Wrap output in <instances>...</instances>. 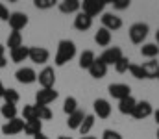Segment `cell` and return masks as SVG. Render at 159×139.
I'll return each mask as SVG.
<instances>
[{"label":"cell","mask_w":159,"mask_h":139,"mask_svg":"<svg viewBox=\"0 0 159 139\" xmlns=\"http://www.w3.org/2000/svg\"><path fill=\"white\" fill-rule=\"evenodd\" d=\"M93 108H94V115H98L100 119H107L111 115V104L106 98H96Z\"/></svg>","instance_id":"cell-13"},{"label":"cell","mask_w":159,"mask_h":139,"mask_svg":"<svg viewBox=\"0 0 159 139\" xmlns=\"http://www.w3.org/2000/svg\"><path fill=\"white\" fill-rule=\"evenodd\" d=\"M43 132V123L39 119H34V121H24V134L28 136H37Z\"/></svg>","instance_id":"cell-22"},{"label":"cell","mask_w":159,"mask_h":139,"mask_svg":"<svg viewBox=\"0 0 159 139\" xmlns=\"http://www.w3.org/2000/svg\"><path fill=\"white\" fill-rule=\"evenodd\" d=\"M0 113H2V117H4L6 121H13V119H17V106L4 102V106L0 108Z\"/></svg>","instance_id":"cell-27"},{"label":"cell","mask_w":159,"mask_h":139,"mask_svg":"<svg viewBox=\"0 0 159 139\" xmlns=\"http://www.w3.org/2000/svg\"><path fill=\"white\" fill-rule=\"evenodd\" d=\"M152 113H154L152 104H150L148 100H141V102H137V104H135V109H133L131 117H133V119H137V121H143V119L150 117Z\"/></svg>","instance_id":"cell-6"},{"label":"cell","mask_w":159,"mask_h":139,"mask_svg":"<svg viewBox=\"0 0 159 139\" xmlns=\"http://www.w3.org/2000/svg\"><path fill=\"white\" fill-rule=\"evenodd\" d=\"M57 7H59V11L61 13H80V9H81V2L80 0H61L59 4H57Z\"/></svg>","instance_id":"cell-17"},{"label":"cell","mask_w":159,"mask_h":139,"mask_svg":"<svg viewBox=\"0 0 159 139\" xmlns=\"http://www.w3.org/2000/svg\"><path fill=\"white\" fill-rule=\"evenodd\" d=\"M93 126H94V115H85V119H83V123H81V126H80V134H81V137L83 136H87L91 130H93Z\"/></svg>","instance_id":"cell-29"},{"label":"cell","mask_w":159,"mask_h":139,"mask_svg":"<svg viewBox=\"0 0 159 139\" xmlns=\"http://www.w3.org/2000/svg\"><path fill=\"white\" fill-rule=\"evenodd\" d=\"M6 46L9 48V52L15 50V48H19V46H22V35H20V32H11V34L7 35Z\"/></svg>","instance_id":"cell-26"},{"label":"cell","mask_w":159,"mask_h":139,"mask_svg":"<svg viewBox=\"0 0 159 139\" xmlns=\"http://www.w3.org/2000/svg\"><path fill=\"white\" fill-rule=\"evenodd\" d=\"M141 54L148 59H156L159 56V46L156 43H146V45L141 46Z\"/></svg>","instance_id":"cell-25"},{"label":"cell","mask_w":159,"mask_h":139,"mask_svg":"<svg viewBox=\"0 0 159 139\" xmlns=\"http://www.w3.org/2000/svg\"><path fill=\"white\" fill-rule=\"evenodd\" d=\"M102 139H122V136H120L117 130H104Z\"/></svg>","instance_id":"cell-36"},{"label":"cell","mask_w":159,"mask_h":139,"mask_svg":"<svg viewBox=\"0 0 159 139\" xmlns=\"http://www.w3.org/2000/svg\"><path fill=\"white\" fill-rule=\"evenodd\" d=\"M37 119V108L35 104H26L22 108V121H34Z\"/></svg>","instance_id":"cell-30"},{"label":"cell","mask_w":159,"mask_h":139,"mask_svg":"<svg viewBox=\"0 0 159 139\" xmlns=\"http://www.w3.org/2000/svg\"><path fill=\"white\" fill-rule=\"evenodd\" d=\"M113 67H115V71H117V72H120V74H122V72H126V71L129 69V59H128L126 56H122V58H120V59L115 63V65H113Z\"/></svg>","instance_id":"cell-34"},{"label":"cell","mask_w":159,"mask_h":139,"mask_svg":"<svg viewBox=\"0 0 159 139\" xmlns=\"http://www.w3.org/2000/svg\"><path fill=\"white\" fill-rule=\"evenodd\" d=\"M57 139H72V137H70V136H59Z\"/></svg>","instance_id":"cell-44"},{"label":"cell","mask_w":159,"mask_h":139,"mask_svg":"<svg viewBox=\"0 0 159 139\" xmlns=\"http://www.w3.org/2000/svg\"><path fill=\"white\" fill-rule=\"evenodd\" d=\"M96 59V56H94V52L93 50H83L81 54H80V61L78 65L81 67V69H87L89 71V67L93 65V61Z\"/></svg>","instance_id":"cell-24"},{"label":"cell","mask_w":159,"mask_h":139,"mask_svg":"<svg viewBox=\"0 0 159 139\" xmlns=\"http://www.w3.org/2000/svg\"><path fill=\"white\" fill-rule=\"evenodd\" d=\"M135 104H137V100L129 95L128 98H122L119 102V111L122 115H131L133 113V109H135Z\"/></svg>","instance_id":"cell-19"},{"label":"cell","mask_w":159,"mask_h":139,"mask_svg":"<svg viewBox=\"0 0 159 139\" xmlns=\"http://www.w3.org/2000/svg\"><path fill=\"white\" fill-rule=\"evenodd\" d=\"M154 119H156V123H157V124H159V109H157V111H156V113H154Z\"/></svg>","instance_id":"cell-42"},{"label":"cell","mask_w":159,"mask_h":139,"mask_svg":"<svg viewBox=\"0 0 159 139\" xmlns=\"http://www.w3.org/2000/svg\"><path fill=\"white\" fill-rule=\"evenodd\" d=\"M9 15H11V13L7 11V7H6L4 4H0V21H6V22H7V21H9Z\"/></svg>","instance_id":"cell-38"},{"label":"cell","mask_w":159,"mask_h":139,"mask_svg":"<svg viewBox=\"0 0 159 139\" xmlns=\"http://www.w3.org/2000/svg\"><path fill=\"white\" fill-rule=\"evenodd\" d=\"M143 67V71H144V76L146 78H157L159 76V61L156 59H150V61H146V63H143L141 65Z\"/></svg>","instance_id":"cell-18"},{"label":"cell","mask_w":159,"mask_h":139,"mask_svg":"<svg viewBox=\"0 0 159 139\" xmlns=\"http://www.w3.org/2000/svg\"><path fill=\"white\" fill-rule=\"evenodd\" d=\"M6 65H7V59H6V58L2 56V58H0V69H4Z\"/></svg>","instance_id":"cell-39"},{"label":"cell","mask_w":159,"mask_h":139,"mask_svg":"<svg viewBox=\"0 0 159 139\" xmlns=\"http://www.w3.org/2000/svg\"><path fill=\"white\" fill-rule=\"evenodd\" d=\"M4 91H6V87H4V84H2V80H0V98L4 96Z\"/></svg>","instance_id":"cell-41"},{"label":"cell","mask_w":159,"mask_h":139,"mask_svg":"<svg viewBox=\"0 0 159 139\" xmlns=\"http://www.w3.org/2000/svg\"><path fill=\"white\" fill-rule=\"evenodd\" d=\"M129 4H131L129 0H113V7H115V9H120V11H122V9H128Z\"/></svg>","instance_id":"cell-37"},{"label":"cell","mask_w":159,"mask_h":139,"mask_svg":"<svg viewBox=\"0 0 159 139\" xmlns=\"http://www.w3.org/2000/svg\"><path fill=\"white\" fill-rule=\"evenodd\" d=\"M37 80H39L41 89H54V84H56V72L52 67H44L37 74Z\"/></svg>","instance_id":"cell-4"},{"label":"cell","mask_w":159,"mask_h":139,"mask_svg":"<svg viewBox=\"0 0 159 139\" xmlns=\"http://www.w3.org/2000/svg\"><path fill=\"white\" fill-rule=\"evenodd\" d=\"M15 78H17V82H20V84H34V82H37V72L32 69V67H20L17 72H15Z\"/></svg>","instance_id":"cell-9"},{"label":"cell","mask_w":159,"mask_h":139,"mask_svg":"<svg viewBox=\"0 0 159 139\" xmlns=\"http://www.w3.org/2000/svg\"><path fill=\"white\" fill-rule=\"evenodd\" d=\"M35 108H37V119H39L41 123L52 119V109H50L48 106H37V104H35Z\"/></svg>","instance_id":"cell-32"},{"label":"cell","mask_w":159,"mask_h":139,"mask_svg":"<svg viewBox=\"0 0 159 139\" xmlns=\"http://www.w3.org/2000/svg\"><path fill=\"white\" fill-rule=\"evenodd\" d=\"M157 139H159V130H157Z\"/></svg>","instance_id":"cell-47"},{"label":"cell","mask_w":159,"mask_h":139,"mask_svg":"<svg viewBox=\"0 0 159 139\" xmlns=\"http://www.w3.org/2000/svg\"><path fill=\"white\" fill-rule=\"evenodd\" d=\"M107 91H109V95H111L113 98H117L120 102L122 98H128V96H129L131 87H129L128 84H111V86L107 87Z\"/></svg>","instance_id":"cell-12"},{"label":"cell","mask_w":159,"mask_h":139,"mask_svg":"<svg viewBox=\"0 0 159 139\" xmlns=\"http://www.w3.org/2000/svg\"><path fill=\"white\" fill-rule=\"evenodd\" d=\"M76 109H78V100H76L74 96H67L65 102H63V111H65L67 115H70V113H74Z\"/></svg>","instance_id":"cell-31"},{"label":"cell","mask_w":159,"mask_h":139,"mask_svg":"<svg viewBox=\"0 0 159 139\" xmlns=\"http://www.w3.org/2000/svg\"><path fill=\"white\" fill-rule=\"evenodd\" d=\"M4 102L6 104H17L19 100H20V95L17 89H13V87H6V91H4Z\"/></svg>","instance_id":"cell-28"},{"label":"cell","mask_w":159,"mask_h":139,"mask_svg":"<svg viewBox=\"0 0 159 139\" xmlns=\"http://www.w3.org/2000/svg\"><path fill=\"white\" fill-rule=\"evenodd\" d=\"M74 56H76V45H74V41L63 39V41H59V45H57V52H56L54 61H56L57 67H63V65H65L67 61H70Z\"/></svg>","instance_id":"cell-1"},{"label":"cell","mask_w":159,"mask_h":139,"mask_svg":"<svg viewBox=\"0 0 159 139\" xmlns=\"http://www.w3.org/2000/svg\"><path fill=\"white\" fill-rule=\"evenodd\" d=\"M157 78H159V76H157Z\"/></svg>","instance_id":"cell-48"},{"label":"cell","mask_w":159,"mask_h":139,"mask_svg":"<svg viewBox=\"0 0 159 139\" xmlns=\"http://www.w3.org/2000/svg\"><path fill=\"white\" fill-rule=\"evenodd\" d=\"M94 41L98 46H109L111 43V32L106 28H98V32L94 34Z\"/></svg>","instance_id":"cell-23"},{"label":"cell","mask_w":159,"mask_h":139,"mask_svg":"<svg viewBox=\"0 0 159 139\" xmlns=\"http://www.w3.org/2000/svg\"><path fill=\"white\" fill-rule=\"evenodd\" d=\"M81 139H96V137H93V136H83Z\"/></svg>","instance_id":"cell-46"},{"label":"cell","mask_w":159,"mask_h":139,"mask_svg":"<svg viewBox=\"0 0 159 139\" xmlns=\"http://www.w3.org/2000/svg\"><path fill=\"white\" fill-rule=\"evenodd\" d=\"M34 6H35L37 9H50V7L56 6V0H35Z\"/></svg>","instance_id":"cell-35"},{"label":"cell","mask_w":159,"mask_h":139,"mask_svg":"<svg viewBox=\"0 0 159 139\" xmlns=\"http://www.w3.org/2000/svg\"><path fill=\"white\" fill-rule=\"evenodd\" d=\"M4 50H6V46H2V45H0V58L4 56Z\"/></svg>","instance_id":"cell-43"},{"label":"cell","mask_w":159,"mask_h":139,"mask_svg":"<svg viewBox=\"0 0 159 139\" xmlns=\"http://www.w3.org/2000/svg\"><path fill=\"white\" fill-rule=\"evenodd\" d=\"M20 132H24V121L22 119H13V121H7L4 126H2V134L4 136H17V134H20Z\"/></svg>","instance_id":"cell-11"},{"label":"cell","mask_w":159,"mask_h":139,"mask_svg":"<svg viewBox=\"0 0 159 139\" xmlns=\"http://www.w3.org/2000/svg\"><path fill=\"white\" fill-rule=\"evenodd\" d=\"M120 58H122V48H120V46H109V48H106L104 54L100 56V59H102L107 67H109V65H115Z\"/></svg>","instance_id":"cell-10"},{"label":"cell","mask_w":159,"mask_h":139,"mask_svg":"<svg viewBox=\"0 0 159 139\" xmlns=\"http://www.w3.org/2000/svg\"><path fill=\"white\" fill-rule=\"evenodd\" d=\"M102 28H106L109 32H117L122 28V19L115 13H104L102 15Z\"/></svg>","instance_id":"cell-7"},{"label":"cell","mask_w":159,"mask_h":139,"mask_svg":"<svg viewBox=\"0 0 159 139\" xmlns=\"http://www.w3.org/2000/svg\"><path fill=\"white\" fill-rule=\"evenodd\" d=\"M106 72H107V65H106L100 58H96V59L93 61V65L89 67V74H91L93 78H96V80L104 78V76H106Z\"/></svg>","instance_id":"cell-15"},{"label":"cell","mask_w":159,"mask_h":139,"mask_svg":"<svg viewBox=\"0 0 159 139\" xmlns=\"http://www.w3.org/2000/svg\"><path fill=\"white\" fill-rule=\"evenodd\" d=\"M50 58V52L44 48V46H30V54H28V59L37 63V65H44Z\"/></svg>","instance_id":"cell-5"},{"label":"cell","mask_w":159,"mask_h":139,"mask_svg":"<svg viewBox=\"0 0 159 139\" xmlns=\"http://www.w3.org/2000/svg\"><path fill=\"white\" fill-rule=\"evenodd\" d=\"M9 28L13 30V32H20L26 24H28V15L26 13H22V11H15V13H11L9 15Z\"/></svg>","instance_id":"cell-8"},{"label":"cell","mask_w":159,"mask_h":139,"mask_svg":"<svg viewBox=\"0 0 159 139\" xmlns=\"http://www.w3.org/2000/svg\"><path fill=\"white\" fill-rule=\"evenodd\" d=\"M34 139H50V137H48V136H44V134L41 132V134H37V136H34Z\"/></svg>","instance_id":"cell-40"},{"label":"cell","mask_w":159,"mask_h":139,"mask_svg":"<svg viewBox=\"0 0 159 139\" xmlns=\"http://www.w3.org/2000/svg\"><path fill=\"white\" fill-rule=\"evenodd\" d=\"M83 119H85V113H83L81 109H76L74 113H70V115H69L67 126H69L70 130H78L80 126H81V123H83Z\"/></svg>","instance_id":"cell-20"},{"label":"cell","mask_w":159,"mask_h":139,"mask_svg":"<svg viewBox=\"0 0 159 139\" xmlns=\"http://www.w3.org/2000/svg\"><path fill=\"white\" fill-rule=\"evenodd\" d=\"M148 32H150V26L146 22H135V24H131L129 26V39H131V43L141 45L148 37Z\"/></svg>","instance_id":"cell-2"},{"label":"cell","mask_w":159,"mask_h":139,"mask_svg":"<svg viewBox=\"0 0 159 139\" xmlns=\"http://www.w3.org/2000/svg\"><path fill=\"white\" fill-rule=\"evenodd\" d=\"M104 7H106V0H83L81 2V13L89 15L91 19L102 13Z\"/></svg>","instance_id":"cell-3"},{"label":"cell","mask_w":159,"mask_h":139,"mask_svg":"<svg viewBox=\"0 0 159 139\" xmlns=\"http://www.w3.org/2000/svg\"><path fill=\"white\" fill-rule=\"evenodd\" d=\"M128 71H129V72H131V76H133V78H137V80L146 78V76H144V71H143V67H141V65L129 63V69H128Z\"/></svg>","instance_id":"cell-33"},{"label":"cell","mask_w":159,"mask_h":139,"mask_svg":"<svg viewBox=\"0 0 159 139\" xmlns=\"http://www.w3.org/2000/svg\"><path fill=\"white\" fill-rule=\"evenodd\" d=\"M93 26V19L89 17V15H85V13H76V17H74V28L78 30V32H87L89 28Z\"/></svg>","instance_id":"cell-16"},{"label":"cell","mask_w":159,"mask_h":139,"mask_svg":"<svg viewBox=\"0 0 159 139\" xmlns=\"http://www.w3.org/2000/svg\"><path fill=\"white\" fill-rule=\"evenodd\" d=\"M28 54H30V46H19V48L9 52L13 63H22L24 59H28Z\"/></svg>","instance_id":"cell-21"},{"label":"cell","mask_w":159,"mask_h":139,"mask_svg":"<svg viewBox=\"0 0 159 139\" xmlns=\"http://www.w3.org/2000/svg\"><path fill=\"white\" fill-rule=\"evenodd\" d=\"M57 98V91L56 89H41L35 93V102L37 106H48L50 102H54Z\"/></svg>","instance_id":"cell-14"},{"label":"cell","mask_w":159,"mask_h":139,"mask_svg":"<svg viewBox=\"0 0 159 139\" xmlns=\"http://www.w3.org/2000/svg\"><path fill=\"white\" fill-rule=\"evenodd\" d=\"M156 41H157L156 45H159V30H157V32H156Z\"/></svg>","instance_id":"cell-45"}]
</instances>
